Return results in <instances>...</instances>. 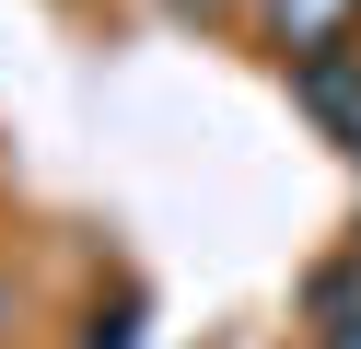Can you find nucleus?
Returning a JSON list of instances; mask_svg holds the SVG:
<instances>
[{
    "label": "nucleus",
    "instance_id": "obj_1",
    "mask_svg": "<svg viewBox=\"0 0 361 349\" xmlns=\"http://www.w3.org/2000/svg\"><path fill=\"white\" fill-rule=\"evenodd\" d=\"M350 302H361V268H326V279H314V326H338Z\"/></svg>",
    "mask_w": 361,
    "mask_h": 349
},
{
    "label": "nucleus",
    "instance_id": "obj_2",
    "mask_svg": "<svg viewBox=\"0 0 361 349\" xmlns=\"http://www.w3.org/2000/svg\"><path fill=\"white\" fill-rule=\"evenodd\" d=\"M338 12H350V0H280V35H326Z\"/></svg>",
    "mask_w": 361,
    "mask_h": 349
},
{
    "label": "nucleus",
    "instance_id": "obj_3",
    "mask_svg": "<svg viewBox=\"0 0 361 349\" xmlns=\"http://www.w3.org/2000/svg\"><path fill=\"white\" fill-rule=\"evenodd\" d=\"M94 349H128V314H117V326H105V338H94Z\"/></svg>",
    "mask_w": 361,
    "mask_h": 349
}]
</instances>
